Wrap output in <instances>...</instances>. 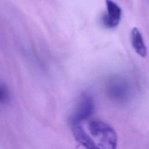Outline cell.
Masks as SVG:
<instances>
[{
	"label": "cell",
	"instance_id": "2",
	"mask_svg": "<svg viewBox=\"0 0 149 149\" xmlns=\"http://www.w3.org/2000/svg\"><path fill=\"white\" fill-rule=\"evenodd\" d=\"M94 104L92 98L87 94H83L79 100L76 107L69 118L72 125L80 123L88 118L93 113Z\"/></svg>",
	"mask_w": 149,
	"mask_h": 149
},
{
	"label": "cell",
	"instance_id": "1",
	"mask_svg": "<svg viewBox=\"0 0 149 149\" xmlns=\"http://www.w3.org/2000/svg\"><path fill=\"white\" fill-rule=\"evenodd\" d=\"M91 135L97 139L102 149H117L118 138L115 130L107 123L97 119L88 122Z\"/></svg>",
	"mask_w": 149,
	"mask_h": 149
},
{
	"label": "cell",
	"instance_id": "3",
	"mask_svg": "<svg viewBox=\"0 0 149 149\" xmlns=\"http://www.w3.org/2000/svg\"><path fill=\"white\" fill-rule=\"evenodd\" d=\"M107 88L112 97L119 100L126 98L130 93L129 83L120 76L111 77L108 81Z\"/></svg>",
	"mask_w": 149,
	"mask_h": 149
},
{
	"label": "cell",
	"instance_id": "4",
	"mask_svg": "<svg viewBox=\"0 0 149 149\" xmlns=\"http://www.w3.org/2000/svg\"><path fill=\"white\" fill-rule=\"evenodd\" d=\"M107 12L102 17L103 25L108 29L116 27L120 22L122 10L119 6L112 0H106Z\"/></svg>",
	"mask_w": 149,
	"mask_h": 149
},
{
	"label": "cell",
	"instance_id": "6",
	"mask_svg": "<svg viewBox=\"0 0 149 149\" xmlns=\"http://www.w3.org/2000/svg\"><path fill=\"white\" fill-rule=\"evenodd\" d=\"M130 38L132 45L136 53L141 57H145L147 55V48L141 33L136 27L132 30Z\"/></svg>",
	"mask_w": 149,
	"mask_h": 149
},
{
	"label": "cell",
	"instance_id": "7",
	"mask_svg": "<svg viewBox=\"0 0 149 149\" xmlns=\"http://www.w3.org/2000/svg\"><path fill=\"white\" fill-rule=\"evenodd\" d=\"M9 99V94L6 87L0 83V106L6 104Z\"/></svg>",
	"mask_w": 149,
	"mask_h": 149
},
{
	"label": "cell",
	"instance_id": "5",
	"mask_svg": "<svg viewBox=\"0 0 149 149\" xmlns=\"http://www.w3.org/2000/svg\"><path fill=\"white\" fill-rule=\"evenodd\" d=\"M72 126V133L74 139L85 149H102L86 133L80 125V123L74 124Z\"/></svg>",
	"mask_w": 149,
	"mask_h": 149
}]
</instances>
